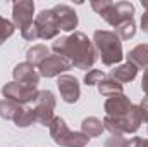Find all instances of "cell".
I'll return each instance as SVG.
<instances>
[{
    "label": "cell",
    "instance_id": "obj_8",
    "mask_svg": "<svg viewBox=\"0 0 148 147\" xmlns=\"http://www.w3.org/2000/svg\"><path fill=\"white\" fill-rule=\"evenodd\" d=\"M40 74L41 76H47V78H55V76H60L62 73H66L67 69L73 68L71 61L62 57V55H57V54H52L48 55L40 66Z\"/></svg>",
    "mask_w": 148,
    "mask_h": 147
},
{
    "label": "cell",
    "instance_id": "obj_19",
    "mask_svg": "<svg viewBox=\"0 0 148 147\" xmlns=\"http://www.w3.org/2000/svg\"><path fill=\"white\" fill-rule=\"evenodd\" d=\"M50 54H48V49L45 47V45H35V47H31L29 50H28V54H26V62H29V64H33V66H40L47 57H48Z\"/></svg>",
    "mask_w": 148,
    "mask_h": 147
},
{
    "label": "cell",
    "instance_id": "obj_15",
    "mask_svg": "<svg viewBox=\"0 0 148 147\" xmlns=\"http://www.w3.org/2000/svg\"><path fill=\"white\" fill-rule=\"evenodd\" d=\"M138 74V69L131 64V62H126V64H121L117 68H114L110 71V78L115 80L117 83H127V81H133Z\"/></svg>",
    "mask_w": 148,
    "mask_h": 147
},
{
    "label": "cell",
    "instance_id": "obj_2",
    "mask_svg": "<svg viewBox=\"0 0 148 147\" xmlns=\"http://www.w3.org/2000/svg\"><path fill=\"white\" fill-rule=\"evenodd\" d=\"M93 47L95 52L100 55L105 66H115L122 61V42L114 31L97 30L93 35Z\"/></svg>",
    "mask_w": 148,
    "mask_h": 147
},
{
    "label": "cell",
    "instance_id": "obj_17",
    "mask_svg": "<svg viewBox=\"0 0 148 147\" xmlns=\"http://www.w3.org/2000/svg\"><path fill=\"white\" fill-rule=\"evenodd\" d=\"M12 121L21 128H26V126L33 125L35 123V109H33V106H21Z\"/></svg>",
    "mask_w": 148,
    "mask_h": 147
},
{
    "label": "cell",
    "instance_id": "obj_23",
    "mask_svg": "<svg viewBox=\"0 0 148 147\" xmlns=\"http://www.w3.org/2000/svg\"><path fill=\"white\" fill-rule=\"evenodd\" d=\"M103 71L102 69H90L88 73L84 74V83L88 85V87H91V85H98L102 80H103Z\"/></svg>",
    "mask_w": 148,
    "mask_h": 147
},
{
    "label": "cell",
    "instance_id": "obj_3",
    "mask_svg": "<svg viewBox=\"0 0 148 147\" xmlns=\"http://www.w3.org/2000/svg\"><path fill=\"white\" fill-rule=\"evenodd\" d=\"M93 10L103 17L110 26H119L124 21L133 19L134 14V5L131 2H109V0H102V2H91Z\"/></svg>",
    "mask_w": 148,
    "mask_h": 147
},
{
    "label": "cell",
    "instance_id": "obj_22",
    "mask_svg": "<svg viewBox=\"0 0 148 147\" xmlns=\"http://www.w3.org/2000/svg\"><path fill=\"white\" fill-rule=\"evenodd\" d=\"M14 24L10 23V21H7L5 17H2L0 16V45L7 40V38L12 37V33H14Z\"/></svg>",
    "mask_w": 148,
    "mask_h": 147
},
{
    "label": "cell",
    "instance_id": "obj_26",
    "mask_svg": "<svg viewBox=\"0 0 148 147\" xmlns=\"http://www.w3.org/2000/svg\"><path fill=\"white\" fill-rule=\"evenodd\" d=\"M126 147H148V140H143L141 137H134L129 142H126Z\"/></svg>",
    "mask_w": 148,
    "mask_h": 147
},
{
    "label": "cell",
    "instance_id": "obj_5",
    "mask_svg": "<svg viewBox=\"0 0 148 147\" xmlns=\"http://www.w3.org/2000/svg\"><path fill=\"white\" fill-rule=\"evenodd\" d=\"M33 109H35V121L43 125V126H48L52 123V119L55 118L53 116V109H55V97L52 92L48 90H41L38 92L36 101L33 102Z\"/></svg>",
    "mask_w": 148,
    "mask_h": 147
},
{
    "label": "cell",
    "instance_id": "obj_29",
    "mask_svg": "<svg viewBox=\"0 0 148 147\" xmlns=\"http://www.w3.org/2000/svg\"><path fill=\"white\" fill-rule=\"evenodd\" d=\"M141 30L148 33V12H145L143 16H141Z\"/></svg>",
    "mask_w": 148,
    "mask_h": 147
},
{
    "label": "cell",
    "instance_id": "obj_7",
    "mask_svg": "<svg viewBox=\"0 0 148 147\" xmlns=\"http://www.w3.org/2000/svg\"><path fill=\"white\" fill-rule=\"evenodd\" d=\"M35 26L38 30V35L43 40H50V38H55L60 31V26H59V19H57V14L53 12V9H48V10H41L35 19Z\"/></svg>",
    "mask_w": 148,
    "mask_h": 147
},
{
    "label": "cell",
    "instance_id": "obj_18",
    "mask_svg": "<svg viewBox=\"0 0 148 147\" xmlns=\"http://www.w3.org/2000/svg\"><path fill=\"white\" fill-rule=\"evenodd\" d=\"M98 92L103 97H115V95H121L122 94V85L117 83L115 80H112L110 76H109L107 80H102L98 83Z\"/></svg>",
    "mask_w": 148,
    "mask_h": 147
},
{
    "label": "cell",
    "instance_id": "obj_12",
    "mask_svg": "<svg viewBox=\"0 0 148 147\" xmlns=\"http://www.w3.org/2000/svg\"><path fill=\"white\" fill-rule=\"evenodd\" d=\"M103 107H105V112H107L109 118L121 119V118H124L131 111L133 104H131L129 97H126L124 94H121V95H115V97H109L105 101V106Z\"/></svg>",
    "mask_w": 148,
    "mask_h": 147
},
{
    "label": "cell",
    "instance_id": "obj_30",
    "mask_svg": "<svg viewBox=\"0 0 148 147\" xmlns=\"http://www.w3.org/2000/svg\"><path fill=\"white\" fill-rule=\"evenodd\" d=\"M141 5L145 7V10L148 12V0H141Z\"/></svg>",
    "mask_w": 148,
    "mask_h": 147
},
{
    "label": "cell",
    "instance_id": "obj_11",
    "mask_svg": "<svg viewBox=\"0 0 148 147\" xmlns=\"http://www.w3.org/2000/svg\"><path fill=\"white\" fill-rule=\"evenodd\" d=\"M14 81H17L19 85H24L28 88H36L38 81H40V73L36 68L29 62H21L14 68Z\"/></svg>",
    "mask_w": 148,
    "mask_h": 147
},
{
    "label": "cell",
    "instance_id": "obj_28",
    "mask_svg": "<svg viewBox=\"0 0 148 147\" xmlns=\"http://www.w3.org/2000/svg\"><path fill=\"white\" fill-rule=\"evenodd\" d=\"M141 88H143L145 95L148 97V68L145 69V73H143V80H141Z\"/></svg>",
    "mask_w": 148,
    "mask_h": 147
},
{
    "label": "cell",
    "instance_id": "obj_9",
    "mask_svg": "<svg viewBox=\"0 0 148 147\" xmlns=\"http://www.w3.org/2000/svg\"><path fill=\"white\" fill-rule=\"evenodd\" d=\"M33 12H35V3L33 2H16L12 5V21L14 28H19L21 31L33 24Z\"/></svg>",
    "mask_w": 148,
    "mask_h": 147
},
{
    "label": "cell",
    "instance_id": "obj_16",
    "mask_svg": "<svg viewBox=\"0 0 148 147\" xmlns=\"http://www.w3.org/2000/svg\"><path fill=\"white\" fill-rule=\"evenodd\" d=\"M103 130H105V128H103V121H100V119L95 118V116H90V118L83 119V123H81V132H83L84 135H88L90 139H91V137H98Z\"/></svg>",
    "mask_w": 148,
    "mask_h": 147
},
{
    "label": "cell",
    "instance_id": "obj_20",
    "mask_svg": "<svg viewBox=\"0 0 148 147\" xmlns=\"http://www.w3.org/2000/svg\"><path fill=\"white\" fill-rule=\"evenodd\" d=\"M114 33L121 38V40H129V38H133L136 35V24H134L133 19L124 21V23H121L119 26H115V31H114Z\"/></svg>",
    "mask_w": 148,
    "mask_h": 147
},
{
    "label": "cell",
    "instance_id": "obj_24",
    "mask_svg": "<svg viewBox=\"0 0 148 147\" xmlns=\"http://www.w3.org/2000/svg\"><path fill=\"white\" fill-rule=\"evenodd\" d=\"M21 35H23V38H26V40H36V38H40V35H38V30L36 26H35V21H33V24H29L28 28H24L23 31H21Z\"/></svg>",
    "mask_w": 148,
    "mask_h": 147
},
{
    "label": "cell",
    "instance_id": "obj_4",
    "mask_svg": "<svg viewBox=\"0 0 148 147\" xmlns=\"http://www.w3.org/2000/svg\"><path fill=\"white\" fill-rule=\"evenodd\" d=\"M48 128H50V135H52L53 142L62 147H84L90 142L88 135H84L83 132H71L67 128L66 121L59 116H55L52 119Z\"/></svg>",
    "mask_w": 148,
    "mask_h": 147
},
{
    "label": "cell",
    "instance_id": "obj_1",
    "mask_svg": "<svg viewBox=\"0 0 148 147\" xmlns=\"http://www.w3.org/2000/svg\"><path fill=\"white\" fill-rule=\"evenodd\" d=\"M57 55L71 61V64L79 69H90L97 61V52L93 43L83 33H74L71 37L59 38L52 45Z\"/></svg>",
    "mask_w": 148,
    "mask_h": 147
},
{
    "label": "cell",
    "instance_id": "obj_13",
    "mask_svg": "<svg viewBox=\"0 0 148 147\" xmlns=\"http://www.w3.org/2000/svg\"><path fill=\"white\" fill-rule=\"evenodd\" d=\"M53 12L57 14L60 30H64V31H73L74 28L77 26V16H76V12H74L73 7H69V5H66V3H60V5H55V7H53Z\"/></svg>",
    "mask_w": 148,
    "mask_h": 147
},
{
    "label": "cell",
    "instance_id": "obj_10",
    "mask_svg": "<svg viewBox=\"0 0 148 147\" xmlns=\"http://www.w3.org/2000/svg\"><path fill=\"white\" fill-rule=\"evenodd\" d=\"M57 87H59V92H60L64 102H67V104L77 102L81 90H79V83H77V80L74 76H71V74H60L59 80H57Z\"/></svg>",
    "mask_w": 148,
    "mask_h": 147
},
{
    "label": "cell",
    "instance_id": "obj_25",
    "mask_svg": "<svg viewBox=\"0 0 148 147\" xmlns=\"http://www.w3.org/2000/svg\"><path fill=\"white\" fill-rule=\"evenodd\" d=\"M126 139L124 137H117V135H112L110 139L105 142V147H126Z\"/></svg>",
    "mask_w": 148,
    "mask_h": 147
},
{
    "label": "cell",
    "instance_id": "obj_6",
    "mask_svg": "<svg viewBox=\"0 0 148 147\" xmlns=\"http://www.w3.org/2000/svg\"><path fill=\"white\" fill-rule=\"evenodd\" d=\"M2 94L5 99L19 104V106H28L29 102H35L38 97L36 88H28L24 85H19L17 81H10L7 85H3Z\"/></svg>",
    "mask_w": 148,
    "mask_h": 147
},
{
    "label": "cell",
    "instance_id": "obj_27",
    "mask_svg": "<svg viewBox=\"0 0 148 147\" xmlns=\"http://www.w3.org/2000/svg\"><path fill=\"white\" fill-rule=\"evenodd\" d=\"M138 107H140L141 119H143V121H148V97H143V101H141V104H140Z\"/></svg>",
    "mask_w": 148,
    "mask_h": 147
},
{
    "label": "cell",
    "instance_id": "obj_21",
    "mask_svg": "<svg viewBox=\"0 0 148 147\" xmlns=\"http://www.w3.org/2000/svg\"><path fill=\"white\" fill-rule=\"evenodd\" d=\"M19 107H21L19 104L12 102V101H9V99L0 101V116H2L3 119H14V116H16V112H17Z\"/></svg>",
    "mask_w": 148,
    "mask_h": 147
},
{
    "label": "cell",
    "instance_id": "obj_14",
    "mask_svg": "<svg viewBox=\"0 0 148 147\" xmlns=\"http://www.w3.org/2000/svg\"><path fill=\"white\" fill-rule=\"evenodd\" d=\"M126 57H127V62H131L136 69H147L148 68V43L136 45L134 49L129 50V54Z\"/></svg>",
    "mask_w": 148,
    "mask_h": 147
}]
</instances>
